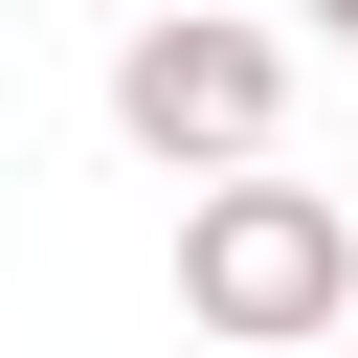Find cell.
<instances>
[{"label":"cell","mask_w":358,"mask_h":358,"mask_svg":"<svg viewBox=\"0 0 358 358\" xmlns=\"http://www.w3.org/2000/svg\"><path fill=\"white\" fill-rule=\"evenodd\" d=\"M179 313H201V336H246V358L336 336V313H358V201H336V179L224 157V179L179 201Z\"/></svg>","instance_id":"cell-1"},{"label":"cell","mask_w":358,"mask_h":358,"mask_svg":"<svg viewBox=\"0 0 358 358\" xmlns=\"http://www.w3.org/2000/svg\"><path fill=\"white\" fill-rule=\"evenodd\" d=\"M268 112H291V45H268V22H224V0H179V22H134V45H112V134H134L157 179L268 157Z\"/></svg>","instance_id":"cell-2"},{"label":"cell","mask_w":358,"mask_h":358,"mask_svg":"<svg viewBox=\"0 0 358 358\" xmlns=\"http://www.w3.org/2000/svg\"><path fill=\"white\" fill-rule=\"evenodd\" d=\"M313 45H336V67H358V0H313Z\"/></svg>","instance_id":"cell-3"}]
</instances>
